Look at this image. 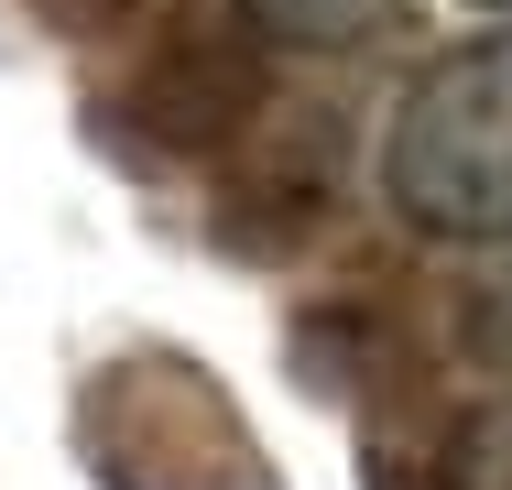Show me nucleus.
Instances as JSON below:
<instances>
[{"label": "nucleus", "instance_id": "obj_4", "mask_svg": "<svg viewBox=\"0 0 512 490\" xmlns=\"http://www.w3.org/2000/svg\"><path fill=\"white\" fill-rule=\"evenodd\" d=\"M491 251H502V273H491V294H480V338L512 360V240H491Z\"/></svg>", "mask_w": 512, "mask_h": 490}, {"label": "nucleus", "instance_id": "obj_2", "mask_svg": "<svg viewBox=\"0 0 512 490\" xmlns=\"http://www.w3.org/2000/svg\"><path fill=\"white\" fill-rule=\"evenodd\" d=\"M240 22L284 55H360L404 22V0H240Z\"/></svg>", "mask_w": 512, "mask_h": 490}, {"label": "nucleus", "instance_id": "obj_5", "mask_svg": "<svg viewBox=\"0 0 512 490\" xmlns=\"http://www.w3.org/2000/svg\"><path fill=\"white\" fill-rule=\"evenodd\" d=\"M480 11H512V0H480Z\"/></svg>", "mask_w": 512, "mask_h": 490}, {"label": "nucleus", "instance_id": "obj_1", "mask_svg": "<svg viewBox=\"0 0 512 490\" xmlns=\"http://www.w3.org/2000/svg\"><path fill=\"white\" fill-rule=\"evenodd\" d=\"M382 196L425 240H512V22L447 44L382 131Z\"/></svg>", "mask_w": 512, "mask_h": 490}, {"label": "nucleus", "instance_id": "obj_3", "mask_svg": "<svg viewBox=\"0 0 512 490\" xmlns=\"http://www.w3.org/2000/svg\"><path fill=\"white\" fill-rule=\"evenodd\" d=\"M447 490H512V403L469 414L458 447H447Z\"/></svg>", "mask_w": 512, "mask_h": 490}]
</instances>
